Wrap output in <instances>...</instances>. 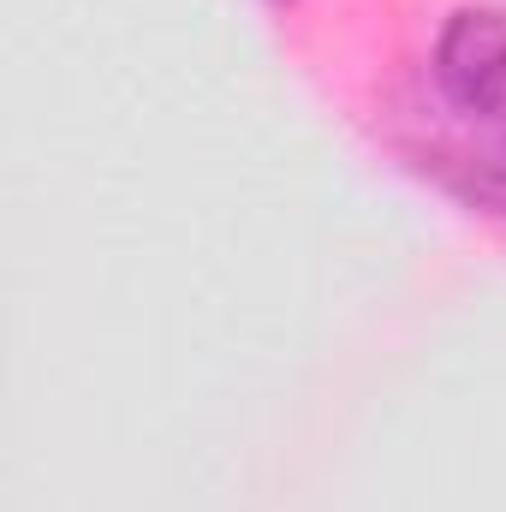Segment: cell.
I'll return each instance as SVG.
<instances>
[{
  "label": "cell",
  "mask_w": 506,
  "mask_h": 512,
  "mask_svg": "<svg viewBox=\"0 0 506 512\" xmlns=\"http://www.w3.org/2000/svg\"><path fill=\"white\" fill-rule=\"evenodd\" d=\"M429 78L453 120L506 126V6L477 0L447 12L429 54Z\"/></svg>",
  "instance_id": "obj_1"
},
{
  "label": "cell",
  "mask_w": 506,
  "mask_h": 512,
  "mask_svg": "<svg viewBox=\"0 0 506 512\" xmlns=\"http://www.w3.org/2000/svg\"><path fill=\"white\" fill-rule=\"evenodd\" d=\"M405 161L441 185L459 209L506 221V126L483 120H459L453 131H429V137H405L399 143Z\"/></svg>",
  "instance_id": "obj_2"
},
{
  "label": "cell",
  "mask_w": 506,
  "mask_h": 512,
  "mask_svg": "<svg viewBox=\"0 0 506 512\" xmlns=\"http://www.w3.org/2000/svg\"><path fill=\"white\" fill-rule=\"evenodd\" d=\"M274 6H286V0H274Z\"/></svg>",
  "instance_id": "obj_3"
}]
</instances>
